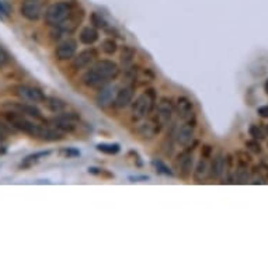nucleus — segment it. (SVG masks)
<instances>
[{
    "label": "nucleus",
    "instance_id": "1",
    "mask_svg": "<svg viewBox=\"0 0 268 268\" xmlns=\"http://www.w3.org/2000/svg\"><path fill=\"white\" fill-rule=\"evenodd\" d=\"M156 91L153 89L143 91L141 96H138L135 101L132 103V108H131V118L132 121H142L143 118L152 114L156 108Z\"/></svg>",
    "mask_w": 268,
    "mask_h": 268
},
{
    "label": "nucleus",
    "instance_id": "2",
    "mask_svg": "<svg viewBox=\"0 0 268 268\" xmlns=\"http://www.w3.org/2000/svg\"><path fill=\"white\" fill-rule=\"evenodd\" d=\"M75 4H76V1H73V0H63V1L52 3L51 6H48V9L45 10V23L49 27H59L63 21L69 17Z\"/></svg>",
    "mask_w": 268,
    "mask_h": 268
},
{
    "label": "nucleus",
    "instance_id": "3",
    "mask_svg": "<svg viewBox=\"0 0 268 268\" xmlns=\"http://www.w3.org/2000/svg\"><path fill=\"white\" fill-rule=\"evenodd\" d=\"M3 116H4V119L7 121V124L11 128L17 129V131L23 132V134L30 135L33 138H38L39 131H41V126L36 124V122H33L31 119H28L26 115H21V114L14 113V111H7L6 110V113L3 114Z\"/></svg>",
    "mask_w": 268,
    "mask_h": 268
},
{
    "label": "nucleus",
    "instance_id": "4",
    "mask_svg": "<svg viewBox=\"0 0 268 268\" xmlns=\"http://www.w3.org/2000/svg\"><path fill=\"white\" fill-rule=\"evenodd\" d=\"M13 94L17 96L21 101H28V103H45L46 96L42 93V90L38 87H33V86H27V84H16L13 86Z\"/></svg>",
    "mask_w": 268,
    "mask_h": 268
},
{
    "label": "nucleus",
    "instance_id": "5",
    "mask_svg": "<svg viewBox=\"0 0 268 268\" xmlns=\"http://www.w3.org/2000/svg\"><path fill=\"white\" fill-rule=\"evenodd\" d=\"M3 108L7 110V111H14L17 114H21V115L34 118V119H39V121L44 119L41 111L34 104H27V103H23V101H18V103L17 101H4Z\"/></svg>",
    "mask_w": 268,
    "mask_h": 268
},
{
    "label": "nucleus",
    "instance_id": "6",
    "mask_svg": "<svg viewBox=\"0 0 268 268\" xmlns=\"http://www.w3.org/2000/svg\"><path fill=\"white\" fill-rule=\"evenodd\" d=\"M194 148L187 149L184 152H181L176 159V169L179 176L183 180H188L191 177V171L194 167Z\"/></svg>",
    "mask_w": 268,
    "mask_h": 268
},
{
    "label": "nucleus",
    "instance_id": "7",
    "mask_svg": "<svg viewBox=\"0 0 268 268\" xmlns=\"http://www.w3.org/2000/svg\"><path fill=\"white\" fill-rule=\"evenodd\" d=\"M154 110H156L154 119L160 124L161 128L169 125L171 118H173V114H174V106H173L171 100L163 97V99H160V101L156 104Z\"/></svg>",
    "mask_w": 268,
    "mask_h": 268
},
{
    "label": "nucleus",
    "instance_id": "8",
    "mask_svg": "<svg viewBox=\"0 0 268 268\" xmlns=\"http://www.w3.org/2000/svg\"><path fill=\"white\" fill-rule=\"evenodd\" d=\"M77 119H79V115L76 113H66V111H63L61 114H58L55 118H52L51 124L56 129L62 131L63 134H65V132H73L76 129L75 121H77Z\"/></svg>",
    "mask_w": 268,
    "mask_h": 268
},
{
    "label": "nucleus",
    "instance_id": "9",
    "mask_svg": "<svg viewBox=\"0 0 268 268\" xmlns=\"http://www.w3.org/2000/svg\"><path fill=\"white\" fill-rule=\"evenodd\" d=\"M93 71H96L101 77H104L106 80H114L116 76L119 75V68L115 62L108 61V59H101L96 61L91 66Z\"/></svg>",
    "mask_w": 268,
    "mask_h": 268
},
{
    "label": "nucleus",
    "instance_id": "10",
    "mask_svg": "<svg viewBox=\"0 0 268 268\" xmlns=\"http://www.w3.org/2000/svg\"><path fill=\"white\" fill-rule=\"evenodd\" d=\"M20 14L28 21H37L42 17V4L39 0H24L20 6Z\"/></svg>",
    "mask_w": 268,
    "mask_h": 268
},
{
    "label": "nucleus",
    "instance_id": "11",
    "mask_svg": "<svg viewBox=\"0 0 268 268\" xmlns=\"http://www.w3.org/2000/svg\"><path fill=\"white\" fill-rule=\"evenodd\" d=\"M76 51H77V41L73 38H66L62 42L56 45L55 56L58 61H69V59H73Z\"/></svg>",
    "mask_w": 268,
    "mask_h": 268
},
{
    "label": "nucleus",
    "instance_id": "12",
    "mask_svg": "<svg viewBox=\"0 0 268 268\" xmlns=\"http://www.w3.org/2000/svg\"><path fill=\"white\" fill-rule=\"evenodd\" d=\"M96 61H97V51L94 48L84 49V51L79 52L76 56H73L72 68L75 71H81V69H86V68L91 66Z\"/></svg>",
    "mask_w": 268,
    "mask_h": 268
},
{
    "label": "nucleus",
    "instance_id": "13",
    "mask_svg": "<svg viewBox=\"0 0 268 268\" xmlns=\"http://www.w3.org/2000/svg\"><path fill=\"white\" fill-rule=\"evenodd\" d=\"M176 107H177V114L181 119H184L186 122L191 124V119L195 121V113H194V104L192 101L186 97V96H181L177 99L176 103ZM194 125V124H192Z\"/></svg>",
    "mask_w": 268,
    "mask_h": 268
},
{
    "label": "nucleus",
    "instance_id": "14",
    "mask_svg": "<svg viewBox=\"0 0 268 268\" xmlns=\"http://www.w3.org/2000/svg\"><path fill=\"white\" fill-rule=\"evenodd\" d=\"M161 131V125L152 118L151 121H145V122H141L139 125L136 126V134L139 135L143 139H153L156 135H159V132Z\"/></svg>",
    "mask_w": 268,
    "mask_h": 268
},
{
    "label": "nucleus",
    "instance_id": "15",
    "mask_svg": "<svg viewBox=\"0 0 268 268\" xmlns=\"http://www.w3.org/2000/svg\"><path fill=\"white\" fill-rule=\"evenodd\" d=\"M194 126L190 122H186L184 125H181L176 131L174 134V141L177 145L183 146V148H187L191 145V142L194 141Z\"/></svg>",
    "mask_w": 268,
    "mask_h": 268
},
{
    "label": "nucleus",
    "instance_id": "16",
    "mask_svg": "<svg viewBox=\"0 0 268 268\" xmlns=\"http://www.w3.org/2000/svg\"><path fill=\"white\" fill-rule=\"evenodd\" d=\"M81 83L89 89H101L107 84V80L104 77H101L96 71L90 69L81 75Z\"/></svg>",
    "mask_w": 268,
    "mask_h": 268
},
{
    "label": "nucleus",
    "instance_id": "17",
    "mask_svg": "<svg viewBox=\"0 0 268 268\" xmlns=\"http://www.w3.org/2000/svg\"><path fill=\"white\" fill-rule=\"evenodd\" d=\"M134 86H126L124 89H121L116 93L115 100H114V106L119 110L128 107L129 104H132L134 100Z\"/></svg>",
    "mask_w": 268,
    "mask_h": 268
},
{
    "label": "nucleus",
    "instance_id": "18",
    "mask_svg": "<svg viewBox=\"0 0 268 268\" xmlns=\"http://www.w3.org/2000/svg\"><path fill=\"white\" fill-rule=\"evenodd\" d=\"M225 171V157L222 153H218L212 159L211 166L208 167V176L209 179H219L221 174Z\"/></svg>",
    "mask_w": 268,
    "mask_h": 268
},
{
    "label": "nucleus",
    "instance_id": "19",
    "mask_svg": "<svg viewBox=\"0 0 268 268\" xmlns=\"http://www.w3.org/2000/svg\"><path fill=\"white\" fill-rule=\"evenodd\" d=\"M39 139H42L45 142H56V141H62L63 132L56 129L55 126L49 128V126H41V131L38 135Z\"/></svg>",
    "mask_w": 268,
    "mask_h": 268
},
{
    "label": "nucleus",
    "instance_id": "20",
    "mask_svg": "<svg viewBox=\"0 0 268 268\" xmlns=\"http://www.w3.org/2000/svg\"><path fill=\"white\" fill-rule=\"evenodd\" d=\"M79 39L83 45H93L99 39V31L94 27H84L79 34Z\"/></svg>",
    "mask_w": 268,
    "mask_h": 268
},
{
    "label": "nucleus",
    "instance_id": "21",
    "mask_svg": "<svg viewBox=\"0 0 268 268\" xmlns=\"http://www.w3.org/2000/svg\"><path fill=\"white\" fill-rule=\"evenodd\" d=\"M113 91H114V87H111V86H104V87L99 89V93L96 96V101L100 107H106L108 103H111Z\"/></svg>",
    "mask_w": 268,
    "mask_h": 268
},
{
    "label": "nucleus",
    "instance_id": "22",
    "mask_svg": "<svg viewBox=\"0 0 268 268\" xmlns=\"http://www.w3.org/2000/svg\"><path fill=\"white\" fill-rule=\"evenodd\" d=\"M45 104H46L48 110L52 111L54 114H61L68 108V104L63 100L58 99V97H46Z\"/></svg>",
    "mask_w": 268,
    "mask_h": 268
},
{
    "label": "nucleus",
    "instance_id": "23",
    "mask_svg": "<svg viewBox=\"0 0 268 268\" xmlns=\"http://www.w3.org/2000/svg\"><path fill=\"white\" fill-rule=\"evenodd\" d=\"M135 55H136V51H135L134 46H131V45H125V46H122V51H121V65L124 66V68H128V66H131L132 62H134V58Z\"/></svg>",
    "mask_w": 268,
    "mask_h": 268
},
{
    "label": "nucleus",
    "instance_id": "24",
    "mask_svg": "<svg viewBox=\"0 0 268 268\" xmlns=\"http://www.w3.org/2000/svg\"><path fill=\"white\" fill-rule=\"evenodd\" d=\"M51 154V152L49 151H45V152H37V153H31V154H28L26 159H23V161H21V167H31L33 164H36V163H38V161L41 160V159H44L45 156H49Z\"/></svg>",
    "mask_w": 268,
    "mask_h": 268
},
{
    "label": "nucleus",
    "instance_id": "25",
    "mask_svg": "<svg viewBox=\"0 0 268 268\" xmlns=\"http://www.w3.org/2000/svg\"><path fill=\"white\" fill-rule=\"evenodd\" d=\"M206 174H208V163L204 157H201V160L198 161L194 170V179L197 180L198 183H201L206 177Z\"/></svg>",
    "mask_w": 268,
    "mask_h": 268
},
{
    "label": "nucleus",
    "instance_id": "26",
    "mask_svg": "<svg viewBox=\"0 0 268 268\" xmlns=\"http://www.w3.org/2000/svg\"><path fill=\"white\" fill-rule=\"evenodd\" d=\"M173 136H174V135L170 132V134H167V136L164 138V141L161 142V152L164 153V156H167V157L173 156V153H174Z\"/></svg>",
    "mask_w": 268,
    "mask_h": 268
},
{
    "label": "nucleus",
    "instance_id": "27",
    "mask_svg": "<svg viewBox=\"0 0 268 268\" xmlns=\"http://www.w3.org/2000/svg\"><path fill=\"white\" fill-rule=\"evenodd\" d=\"M97 151L106 154H116L121 151L118 143H99L97 145Z\"/></svg>",
    "mask_w": 268,
    "mask_h": 268
},
{
    "label": "nucleus",
    "instance_id": "28",
    "mask_svg": "<svg viewBox=\"0 0 268 268\" xmlns=\"http://www.w3.org/2000/svg\"><path fill=\"white\" fill-rule=\"evenodd\" d=\"M116 49H118V45H116L115 39H113V38H106L101 42V51L104 54L114 55L116 52Z\"/></svg>",
    "mask_w": 268,
    "mask_h": 268
},
{
    "label": "nucleus",
    "instance_id": "29",
    "mask_svg": "<svg viewBox=\"0 0 268 268\" xmlns=\"http://www.w3.org/2000/svg\"><path fill=\"white\" fill-rule=\"evenodd\" d=\"M90 23L93 24V27L94 28H107V21H106V18L103 17L100 13H91L90 14Z\"/></svg>",
    "mask_w": 268,
    "mask_h": 268
},
{
    "label": "nucleus",
    "instance_id": "30",
    "mask_svg": "<svg viewBox=\"0 0 268 268\" xmlns=\"http://www.w3.org/2000/svg\"><path fill=\"white\" fill-rule=\"evenodd\" d=\"M236 180L239 183H246L247 181V169H246V163L243 160L239 161V169L236 170Z\"/></svg>",
    "mask_w": 268,
    "mask_h": 268
},
{
    "label": "nucleus",
    "instance_id": "31",
    "mask_svg": "<svg viewBox=\"0 0 268 268\" xmlns=\"http://www.w3.org/2000/svg\"><path fill=\"white\" fill-rule=\"evenodd\" d=\"M152 164L156 167V170L159 171V173H161V174H166V176H173V171L166 166V163H163L161 160H154L152 161Z\"/></svg>",
    "mask_w": 268,
    "mask_h": 268
},
{
    "label": "nucleus",
    "instance_id": "32",
    "mask_svg": "<svg viewBox=\"0 0 268 268\" xmlns=\"http://www.w3.org/2000/svg\"><path fill=\"white\" fill-rule=\"evenodd\" d=\"M10 62V55L9 52L0 45V71L3 69V68H6Z\"/></svg>",
    "mask_w": 268,
    "mask_h": 268
},
{
    "label": "nucleus",
    "instance_id": "33",
    "mask_svg": "<svg viewBox=\"0 0 268 268\" xmlns=\"http://www.w3.org/2000/svg\"><path fill=\"white\" fill-rule=\"evenodd\" d=\"M249 134H250V136H253V139H256V141L264 139V132L261 131V128H259V125H251L250 128H249Z\"/></svg>",
    "mask_w": 268,
    "mask_h": 268
},
{
    "label": "nucleus",
    "instance_id": "34",
    "mask_svg": "<svg viewBox=\"0 0 268 268\" xmlns=\"http://www.w3.org/2000/svg\"><path fill=\"white\" fill-rule=\"evenodd\" d=\"M246 148L251 151V152L254 153H260L261 152V146H260V143L256 141V139H253V141H249V142H246Z\"/></svg>",
    "mask_w": 268,
    "mask_h": 268
},
{
    "label": "nucleus",
    "instance_id": "35",
    "mask_svg": "<svg viewBox=\"0 0 268 268\" xmlns=\"http://www.w3.org/2000/svg\"><path fill=\"white\" fill-rule=\"evenodd\" d=\"M62 154H65L66 157H76V156H79L80 152L79 151H76V149H72V148H63L62 151H61Z\"/></svg>",
    "mask_w": 268,
    "mask_h": 268
},
{
    "label": "nucleus",
    "instance_id": "36",
    "mask_svg": "<svg viewBox=\"0 0 268 268\" xmlns=\"http://www.w3.org/2000/svg\"><path fill=\"white\" fill-rule=\"evenodd\" d=\"M10 132V128L3 121H0V139H4Z\"/></svg>",
    "mask_w": 268,
    "mask_h": 268
},
{
    "label": "nucleus",
    "instance_id": "37",
    "mask_svg": "<svg viewBox=\"0 0 268 268\" xmlns=\"http://www.w3.org/2000/svg\"><path fill=\"white\" fill-rule=\"evenodd\" d=\"M89 173H91V174H97V176H107V177H114L113 174H110V173H107V171H104L103 169H96V167H91V169H89Z\"/></svg>",
    "mask_w": 268,
    "mask_h": 268
},
{
    "label": "nucleus",
    "instance_id": "38",
    "mask_svg": "<svg viewBox=\"0 0 268 268\" xmlns=\"http://www.w3.org/2000/svg\"><path fill=\"white\" fill-rule=\"evenodd\" d=\"M211 153H212V146H209V145H205V146L202 148V157H204V159H208V157H211Z\"/></svg>",
    "mask_w": 268,
    "mask_h": 268
},
{
    "label": "nucleus",
    "instance_id": "39",
    "mask_svg": "<svg viewBox=\"0 0 268 268\" xmlns=\"http://www.w3.org/2000/svg\"><path fill=\"white\" fill-rule=\"evenodd\" d=\"M259 114L261 116H268V106H267V107H260L259 108Z\"/></svg>",
    "mask_w": 268,
    "mask_h": 268
},
{
    "label": "nucleus",
    "instance_id": "40",
    "mask_svg": "<svg viewBox=\"0 0 268 268\" xmlns=\"http://www.w3.org/2000/svg\"><path fill=\"white\" fill-rule=\"evenodd\" d=\"M6 151H7L6 146H1V145H0V156H3V154L6 153Z\"/></svg>",
    "mask_w": 268,
    "mask_h": 268
},
{
    "label": "nucleus",
    "instance_id": "41",
    "mask_svg": "<svg viewBox=\"0 0 268 268\" xmlns=\"http://www.w3.org/2000/svg\"><path fill=\"white\" fill-rule=\"evenodd\" d=\"M149 177H131L129 180H132V181H135V180H148Z\"/></svg>",
    "mask_w": 268,
    "mask_h": 268
},
{
    "label": "nucleus",
    "instance_id": "42",
    "mask_svg": "<svg viewBox=\"0 0 268 268\" xmlns=\"http://www.w3.org/2000/svg\"><path fill=\"white\" fill-rule=\"evenodd\" d=\"M264 90H266V93L268 94V80L266 81V84H264Z\"/></svg>",
    "mask_w": 268,
    "mask_h": 268
},
{
    "label": "nucleus",
    "instance_id": "43",
    "mask_svg": "<svg viewBox=\"0 0 268 268\" xmlns=\"http://www.w3.org/2000/svg\"><path fill=\"white\" fill-rule=\"evenodd\" d=\"M267 132H268V125H267Z\"/></svg>",
    "mask_w": 268,
    "mask_h": 268
}]
</instances>
